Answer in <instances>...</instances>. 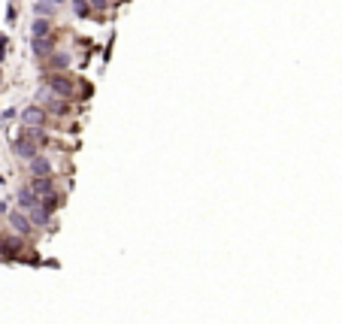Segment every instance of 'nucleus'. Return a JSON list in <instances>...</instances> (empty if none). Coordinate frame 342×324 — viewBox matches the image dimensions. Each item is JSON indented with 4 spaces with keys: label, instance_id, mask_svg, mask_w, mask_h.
Returning a JSON list of instances; mask_svg holds the SVG:
<instances>
[{
    "label": "nucleus",
    "instance_id": "nucleus-1",
    "mask_svg": "<svg viewBox=\"0 0 342 324\" xmlns=\"http://www.w3.org/2000/svg\"><path fill=\"white\" fill-rule=\"evenodd\" d=\"M49 88H52L55 94H61V97H70V94L76 91V85L70 82L67 76H52V79H49Z\"/></svg>",
    "mask_w": 342,
    "mask_h": 324
},
{
    "label": "nucleus",
    "instance_id": "nucleus-2",
    "mask_svg": "<svg viewBox=\"0 0 342 324\" xmlns=\"http://www.w3.org/2000/svg\"><path fill=\"white\" fill-rule=\"evenodd\" d=\"M22 121H25L28 127H43V121H46V112H43L40 106H28V109L22 112Z\"/></svg>",
    "mask_w": 342,
    "mask_h": 324
},
{
    "label": "nucleus",
    "instance_id": "nucleus-3",
    "mask_svg": "<svg viewBox=\"0 0 342 324\" xmlns=\"http://www.w3.org/2000/svg\"><path fill=\"white\" fill-rule=\"evenodd\" d=\"M31 173H34L37 179H40V176H46V173H52V160H49V157H37V154H34V157H31Z\"/></svg>",
    "mask_w": 342,
    "mask_h": 324
},
{
    "label": "nucleus",
    "instance_id": "nucleus-4",
    "mask_svg": "<svg viewBox=\"0 0 342 324\" xmlns=\"http://www.w3.org/2000/svg\"><path fill=\"white\" fill-rule=\"evenodd\" d=\"M31 49L40 55V58H46V55H52V49H55V43L49 40V37H34L31 40Z\"/></svg>",
    "mask_w": 342,
    "mask_h": 324
},
{
    "label": "nucleus",
    "instance_id": "nucleus-5",
    "mask_svg": "<svg viewBox=\"0 0 342 324\" xmlns=\"http://www.w3.org/2000/svg\"><path fill=\"white\" fill-rule=\"evenodd\" d=\"M52 34V22L49 19H37L34 28H31V37H49Z\"/></svg>",
    "mask_w": 342,
    "mask_h": 324
},
{
    "label": "nucleus",
    "instance_id": "nucleus-6",
    "mask_svg": "<svg viewBox=\"0 0 342 324\" xmlns=\"http://www.w3.org/2000/svg\"><path fill=\"white\" fill-rule=\"evenodd\" d=\"M16 154H19V157H34V154H37V145H34L31 139H19V142H16Z\"/></svg>",
    "mask_w": 342,
    "mask_h": 324
},
{
    "label": "nucleus",
    "instance_id": "nucleus-7",
    "mask_svg": "<svg viewBox=\"0 0 342 324\" xmlns=\"http://www.w3.org/2000/svg\"><path fill=\"white\" fill-rule=\"evenodd\" d=\"M19 203H22L25 209H34V206H37V191H34V188L19 191Z\"/></svg>",
    "mask_w": 342,
    "mask_h": 324
},
{
    "label": "nucleus",
    "instance_id": "nucleus-8",
    "mask_svg": "<svg viewBox=\"0 0 342 324\" xmlns=\"http://www.w3.org/2000/svg\"><path fill=\"white\" fill-rule=\"evenodd\" d=\"M34 13H37L40 19H46L49 13H55V4H49V0H40V4L34 7Z\"/></svg>",
    "mask_w": 342,
    "mask_h": 324
},
{
    "label": "nucleus",
    "instance_id": "nucleus-9",
    "mask_svg": "<svg viewBox=\"0 0 342 324\" xmlns=\"http://www.w3.org/2000/svg\"><path fill=\"white\" fill-rule=\"evenodd\" d=\"M52 67H55V70H64V67H70V55H67V52H58V55L52 58Z\"/></svg>",
    "mask_w": 342,
    "mask_h": 324
},
{
    "label": "nucleus",
    "instance_id": "nucleus-10",
    "mask_svg": "<svg viewBox=\"0 0 342 324\" xmlns=\"http://www.w3.org/2000/svg\"><path fill=\"white\" fill-rule=\"evenodd\" d=\"M34 191H40V194H52V179H43V176H40V179L34 182Z\"/></svg>",
    "mask_w": 342,
    "mask_h": 324
},
{
    "label": "nucleus",
    "instance_id": "nucleus-11",
    "mask_svg": "<svg viewBox=\"0 0 342 324\" xmlns=\"http://www.w3.org/2000/svg\"><path fill=\"white\" fill-rule=\"evenodd\" d=\"M73 13L79 19H85V16H88V0H73Z\"/></svg>",
    "mask_w": 342,
    "mask_h": 324
},
{
    "label": "nucleus",
    "instance_id": "nucleus-12",
    "mask_svg": "<svg viewBox=\"0 0 342 324\" xmlns=\"http://www.w3.org/2000/svg\"><path fill=\"white\" fill-rule=\"evenodd\" d=\"M13 224H16V230H22V233H25V230H28V224H31V221H28V218H25V215H22V212H16V215H13Z\"/></svg>",
    "mask_w": 342,
    "mask_h": 324
},
{
    "label": "nucleus",
    "instance_id": "nucleus-13",
    "mask_svg": "<svg viewBox=\"0 0 342 324\" xmlns=\"http://www.w3.org/2000/svg\"><path fill=\"white\" fill-rule=\"evenodd\" d=\"M34 221H37V224H46V221H49V212H46V209H34Z\"/></svg>",
    "mask_w": 342,
    "mask_h": 324
},
{
    "label": "nucleus",
    "instance_id": "nucleus-14",
    "mask_svg": "<svg viewBox=\"0 0 342 324\" xmlns=\"http://www.w3.org/2000/svg\"><path fill=\"white\" fill-rule=\"evenodd\" d=\"M88 7H97V10H103V7H106V0H88Z\"/></svg>",
    "mask_w": 342,
    "mask_h": 324
},
{
    "label": "nucleus",
    "instance_id": "nucleus-15",
    "mask_svg": "<svg viewBox=\"0 0 342 324\" xmlns=\"http://www.w3.org/2000/svg\"><path fill=\"white\" fill-rule=\"evenodd\" d=\"M49 4H64V0H49Z\"/></svg>",
    "mask_w": 342,
    "mask_h": 324
}]
</instances>
